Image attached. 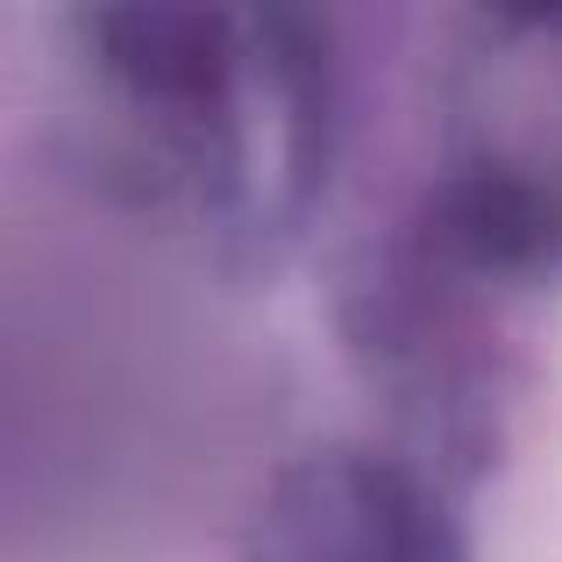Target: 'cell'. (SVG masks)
I'll list each match as a JSON object with an SVG mask.
<instances>
[{
  "instance_id": "obj_1",
  "label": "cell",
  "mask_w": 562,
  "mask_h": 562,
  "mask_svg": "<svg viewBox=\"0 0 562 562\" xmlns=\"http://www.w3.org/2000/svg\"><path fill=\"white\" fill-rule=\"evenodd\" d=\"M86 114L128 200L206 235H271L321 179L328 79L285 14L122 8L86 22Z\"/></svg>"
},
{
  "instance_id": "obj_2",
  "label": "cell",
  "mask_w": 562,
  "mask_h": 562,
  "mask_svg": "<svg viewBox=\"0 0 562 562\" xmlns=\"http://www.w3.org/2000/svg\"><path fill=\"white\" fill-rule=\"evenodd\" d=\"M243 562H463L456 520L413 463L363 441L306 449L263 484Z\"/></svg>"
}]
</instances>
